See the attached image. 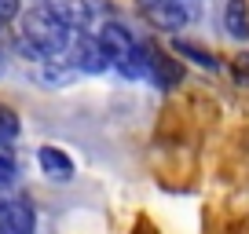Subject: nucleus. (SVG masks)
<instances>
[{
    "mask_svg": "<svg viewBox=\"0 0 249 234\" xmlns=\"http://www.w3.org/2000/svg\"><path fill=\"white\" fill-rule=\"evenodd\" d=\"M81 30H70L66 22L48 11V4H37L22 15V48L33 59H44V63H59L70 55V44Z\"/></svg>",
    "mask_w": 249,
    "mask_h": 234,
    "instance_id": "f257e3e1",
    "label": "nucleus"
},
{
    "mask_svg": "<svg viewBox=\"0 0 249 234\" xmlns=\"http://www.w3.org/2000/svg\"><path fill=\"white\" fill-rule=\"evenodd\" d=\"M66 63H73L81 73H103V70H110V66H114V55L99 44V37H95V33H85V30H81L77 37H73V44H70Z\"/></svg>",
    "mask_w": 249,
    "mask_h": 234,
    "instance_id": "f03ea898",
    "label": "nucleus"
},
{
    "mask_svg": "<svg viewBox=\"0 0 249 234\" xmlns=\"http://www.w3.org/2000/svg\"><path fill=\"white\" fill-rule=\"evenodd\" d=\"M0 231H8V234H33L37 231L33 205L26 198L11 194V187H0Z\"/></svg>",
    "mask_w": 249,
    "mask_h": 234,
    "instance_id": "7ed1b4c3",
    "label": "nucleus"
},
{
    "mask_svg": "<svg viewBox=\"0 0 249 234\" xmlns=\"http://www.w3.org/2000/svg\"><path fill=\"white\" fill-rule=\"evenodd\" d=\"M147 15L165 30H183L187 22L198 18V0H165L158 8H147Z\"/></svg>",
    "mask_w": 249,
    "mask_h": 234,
    "instance_id": "20e7f679",
    "label": "nucleus"
},
{
    "mask_svg": "<svg viewBox=\"0 0 249 234\" xmlns=\"http://www.w3.org/2000/svg\"><path fill=\"white\" fill-rule=\"evenodd\" d=\"M114 70L128 81H140V77H150V48L147 44H136L132 51H124L114 59Z\"/></svg>",
    "mask_w": 249,
    "mask_h": 234,
    "instance_id": "39448f33",
    "label": "nucleus"
},
{
    "mask_svg": "<svg viewBox=\"0 0 249 234\" xmlns=\"http://www.w3.org/2000/svg\"><path fill=\"white\" fill-rule=\"evenodd\" d=\"M179 77H183V66L172 59V55H165V51H154L150 48V81H154L158 88H176L179 84Z\"/></svg>",
    "mask_w": 249,
    "mask_h": 234,
    "instance_id": "423d86ee",
    "label": "nucleus"
},
{
    "mask_svg": "<svg viewBox=\"0 0 249 234\" xmlns=\"http://www.w3.org/2000/svg\"><path fill=\"white\" fill-rule=\"evenodd\" d=\"M95 37H99V44L107 48L110 55H124V51H132L136 44H140V40L132 37V33L124 30V26H117V22H99V30H95Z\"/></svg>",
    "mask_w": 249,
    "mask_h": 234,
    "instance_id": "0eeeda50",
    "label": "nucleus"
},
{
    "mask_svg": "<svg viewBox=\"0 0 249 234\" xmlns=\"http://www.w3.org/2000/svg\"><path fill=\"white\" fill-rule=\"evenodd\" d=\"M37 165L44 168V176H52V180H70V176H73L70 154L59 150V147H40L37 150Z\"/></svg>",
    "mask_w": 249,
    "mask_h": 234,
    "instance_id": "6e6552de",
    "label": "nucleus"
},
{
    "mask_svg": "<svg viewBox=\"0 0 249 234\" xmlns=\"http://www.w3.org/2000/svg\"><path fill=\"white\" fill-rule=\"evenodd\" d=\"M224 26L234 40H246L249 37V4L246 0H227L224 8Z\"/></svg>",
    "mask_w": 249,
    "mask_h": 234,
    "instance_id": "1a4fd4ad",
    "label": "nucleus"
},
{
    "mask_svg": "<svg viewBox=\"0 0 249 234\" xmlns=\"http://www.w3.org/2000/svg\"><path fill=\"white\" fill-rule=\"evenodd\" d=\"M172 48H176V51L179 55H183V59H191V63H198V66H202V70H216V59H213V55L209 51H202V48H198V44H187V40H176V44H172Z\"/></svg>",
    "mask_w": 249,
    "mask_h": 234,
    "instance_id": "9d476101",
    "label": "nucleus"
},
{
    "mask_svg": "<svg viewBox=\"0 0 249 234\" xmlns=\"http://www.w3.org/2000/svg\"><path fill=\"white\" fill-rule=\"evenodd\" d=\"M18 8H22L18 0H0V18H15Z\"/></svg>",
    "mask_w": 249,
    "mask_h": 234,
    "instance_id": "9b49d317",
    "label": "nucleus"
},
{
    "mask_svg": "<svg viewBox=\"0 0 249 234\" xmlns=\"http://www.w3.org/2000/svg\"><path fill=\"white\" fill-rule=\"evenodd\" d=\"M11 180H15V165H8V161H0V187H8Z\"/></svg>",
    "mask_w": 249,
    "mask_h": 234,
    "instance_id": "f8f14e48",
    "label": "nucleus"
},
{
    "mask_svg": "<svg viewBox=\"0 0 249 234\" xmlns=\"http://www.w3.org/2000/svg\"><path fill=\"white\" fill-rule=\"evenodd\" d=\"M143 8H158V4H165V0H140Z\"/></svg>",
    "mask_w": 249,
    "mask_h": 234,
    "instance_id": "ddd939ff",
    "label": "nucleus"
},
{
    "mask_svg": "<svg viewBox=\"0 0 249 234\" xmlns=\"http://www.w3.org/2000/svg\"><path fill=\"white\" fill-rule=\"evenodd\" d=\"M0 73H4V63H0Z\"/></svg>",
    "mask_w": 249,
    "mask_h": 234,
    "instance_id": "4468645a",
    "label": "nucleus"
},
{
    "mask_svg": "<svg viewBox=\"0 0 249 234\" xmlns=\"http://www.w3.org/2000/svg\"><path fill=\"white\" fill-rule=\"evenodd\" d=\"M0 234H8V231H0Z\"/></svg>",
    "mask_w": 249,
    "mask_h": 234,
    "instance_id": "2eb2a0df",
    "label": "nucleus"
},
{
    "mask_svg": "<svg viewBox=\"0 0 249 234\" xmlns=\"http://www.w3.org/2000/svg\"><path fill=\"white\" fill-rule=\"evenodd\" d=\"M0 22H4V18H0Z\"/></svg>",
    "mask_w": 249,
    "mask_h": 234,
    "instance_id": "dca6fc26",
    "label": "nucleus"
}]
</instances>
